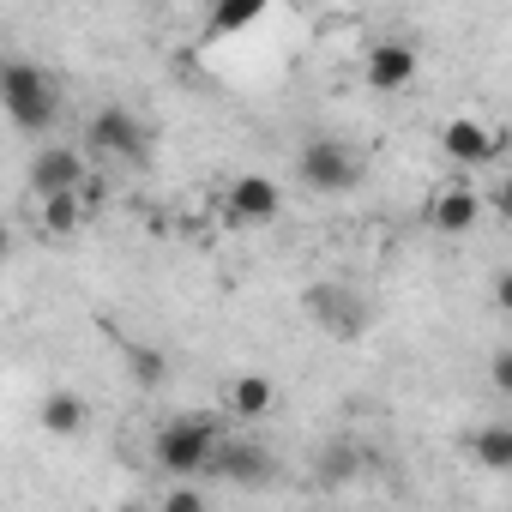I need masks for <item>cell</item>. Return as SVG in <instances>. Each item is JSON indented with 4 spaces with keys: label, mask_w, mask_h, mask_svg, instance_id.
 Instances as JSON below:
<instances>
[{
    "label": "cell",
    "mask_w": 512,
    "mask_h": 512,
    "mask_svg": "<svg viewBox=\"0 0 512 512\" xmlns=\"http://www.w3.org/2000/svg\"><path fill=\"white\" fill-rule=\"evenodd\" d=\"M223 205H229L235 223H272L284 211V193H278L272 175H235L229 193H223Z\"/></svg>",
    "instance_id": "9"
},
{
    "label": "cell",
    "mask_w": 512,
    "mask_h": 512,
    "mask_svg": "<svg viewBox=\"0 0 512 512\" xmlns=\"http://www.w3.org/2000/svg\"><path fill=\"white\" fill-rule=\"evenodd\" d=\"M416 67H422L416 43H374V49H368V85H374L380 97L416 85Z\"/></svg>",
    "instance_id": "11"
},
{
    "label": "cell",
    "mask_w": 512,
    "mask_h": 512,
    "mask_svg": "<svg viewBox=\"0 0 512 512\" xmlns=\"http://www.w3.org/2000/svg\"><path fill=\"white\" fill-rule=\"evenodd\" d=\"M223 398H229V410H235L241 422H260V416H272L278 386H272L266 374H235V380L223 386Z\"/></svg>",
    "instance_id": "13"
},
{
    "label": "cell",
    "mask_w": 512,
    "mask_h": 512,
    "mask_svg": "<svg viewBox=\"0 0 512 512\" xmlns=\"http://www.w3.org/2000/svg\"><path fill=\"white\" fill-rule=\"evenodd\" d=\"M476 217H482V193H476L470 181H446V187H434V199H428V223H434L440 235H464V229H476Z\"/></svg>",
    "instance_id": "10"
},
{
    "label": "cell",
    "mask_w": 512,
    "mask_h": 512,
    "mask_svg": "<svg viewBox=\"0 0 512 512\" xmlns=\"http://www.w3.org/2000/svg\"><path fill=\"white\" fill-rule=\"evenodd\" d=\"M253 19H260V0H241V7H217V13H211V25H205V37H229V31H247Z\"/></svg>",
    "instance_id": "18"
},
{
    "label": "cell",
    "mask_w": 512,
    "mask_h": 512,
    "mask_svg": "<svg viewBox=\"0 0 512 512\" xmlns=\"http://www.w3.org/2000/svg\"><path fill=\"white\" fill-rule=\"evenodd\" d=\"M205 470L217 482H235V488H266V482H278V458L260 440H247V434H223Z\"/></svg>",
    "instance_id": "5"
},
{
    "label": "cell",
    "mask_w": 512,
    "mask_h": 512,
    "mask_svg": "<svg viewBox=\"0 0 512 512\" xmlns=\"http://www.w3.org/2000/svg\"><path fill=\"white\" fill-rule=\"evenodd\" d=\"M121 362H127V374H133V386H163V374H169V362H163V350H151V344H139V338H121Z\"/></svg>",
    "instance_id": "16"
},
{
    "label": "cell",
    "mask_w": 512,
    "mask_h": 512,
    "mask_svg": "<svg viewBox=\"0 0 512 512\" xmlns=\"http://www.w3.org/2000/svg\"><path fill=\"white\" fill-rule=\"evenodd\" d=\"M157 512H211V506H205V494H199V488L175 482V488L163 494V506H157Z\"/></svg>",
    "instance_id": "19"
},
{
    "label": "cell",
    "mask_w": 512,
    "mask_h": 512,
    "mask_svg": "<svg viewBox=\"0 0 512 512\" xmlns=\"http://www.w3.org/2000/svg\"><path fill=\"white\" fill-rule=\"evenodd\" d=\"M440 151H446L452 163H464V169H482V163H500L506 133H500V127H482V121H470V115H458V121L440 127Z\"/></svg>",
    "instance_id": "8"
},
{
    "label": "cell",
    "mask_w": 512,
    "mask_h": 512,
    "mask_svg": "<svg viewBox=\"0 0 512 512\" xmlns=\"http://www.w3.org/2000/svg\"><path fill=\"white\" fill-rule=\"evenodd\" d=\"M0 109H7V121L19 133H49L61 121V85L49 67L37 61H7V73H0Z\"/></svg>",
    "instance_id": "1"
},
{
    "label": "cell",
    "mask_w": 512,
    "mask_h": 512,
    "mask_svg": "<svg viewBox=\"0 0 512 512\" xmlns=\"http://www.w3.org/2000/svg\"><path fill=\"white\" fill-rule=\"evenodd\" d=\"M85 181H91V163H85L79 145H43L25 169L31 199H61V193H79Z\"/></svg>",
    "instance_id": "6"
},
{
    "label": "cell",
    "mask_w": 512,
    "mask_h": 512,
    "mask_svg": "<svg viewBox=\"0 0 512 512\" xmlns=\"http://www.w3.org/2000/svg\"><path fill=\"white\" fill-rule=\"evenodd\" d=\"M85 205H79V193H61V199H37V223H43V235H55V241H67V235H79L85 229Z\"/></svg>",
    "instance_id": "14"
},
{
    "label": "cell",
    "mask_w": 512,
    "mask_h": 512,
    "mask_svg": "<svg viewBox=\"0 0 512 512\" xmlns=\"http://www.w3.org/2000/svg\"><path fill=\"white\" fill-rule=\"evenodd\" d=\"M37 422H43V434H55V440H73V434H85V428H91V404H85L73 386H55V392H43V410H37Z\"/></svg>",
    "instance_id": "12"
},
{
    "label": "cell",
    "mask_w": 512,
    "mask_h": 512,
    "mask_svg": "<svg viewBox=\"0 0 512 512\" xmlns=\"http://www.w3.org/2000/svg\"><path fill=\"white\" fill-rule=\"evenodd\" d=\"M302 308H308V320H320V332H332L338 344H350V338L368 326V308H362V296H356L350 284H314V290L302 296Z\"/></svg>",
    "instance_id": "7"
},
{
    "label": "cell",
    "mask_w": 512,
    "mask_h": 512,
    "mask_svg": "<svg viewBox=\"0 0 512 512\" xmlns=\"http://www.w3.org/2000/svg\"><path fill=\"white\" fill-rule=\"evenodd\" d=\"M0 73H7V49H0Z\"/></svg>",
    "instance_id": "23"
},
{
    "label": "cell",
    "mask_w": 512,
    "mask_h": 512,
    "mask_svg": "<svg viewBox=\"0 0 512 512\" xmlns=\"http://www.w3.org/2000/svg\"><path fill=\"white\" fill-rule=\"evenodd\" d=\"M121 512H157V506H121Z\"/></svg>",
    "instance_id": "22"
},
{
    "label": "cell",
    "mask_w": 512,
    "mask_h": 512,
    "mask_svg": "<svg viewBox=\"0 0 512 512\" xmlns=\"http://www.w3.org/2000/svg\"><path fill=\"white\" fill-rule=\"evenodd\" d=\"M296 175H302L308 193H350V187L362 181V157H356L344 139L320 133V139H308V145L296 151Z\"/></svg>",
    "instance_id": "4"
},
{
    "label": "cell",
    "mask_w": 512,
    "mask_h": 512,
    "mask_svg": "<svg viewBox=\"0 0 512 512\" xmlns=\"http://www.w3.org/2000/svg\"><path fill=\"white\" fill-rule=\"evenodd\" d=\"M217 440H223L217 416H205V410H187V416H169V422L151 434V458H157V470H163V476L187 482V476H199V470L211 464Z\"/></svg>",
    "instance_id": "2"
},
{
    "label": "cell",
    "mask_w": 512,
    "mask_h": 512,
    "mask_svg": "<svg viewBox=\"0 0 512 512\" xmlns=\"http://www.w3.org/2000/svg\"><path fill=\"white\" fill-rule=\"evenodd\" d=\"M7 253H13V229H7V223H0V260H7Z\"/></svg>",
    "instance_id": "21"
},
{
    "label": "cell",
    "mask_w": 512,
    "mask_h": 512,
    "mask_svg": "<svg viewBox=\"0 0 512 512\" xmlns=\"http://www.w3.org/2000/svg\"><path fill=\"white\" fill-rule=\"evenodd\" d=\"M145 151H151V133H145V121L127 103H103L85 121V163L91 157H103V163H145Z\"/></svg>",
    "instance_id": "3"
},
{
    "label": "cell",
    "mask_w": 512,
    "mask_h": 512,
    "mask_svg": "<svg viewBox=\"0 0 512 512\" xmlns=\"http://www.w3.org/2000/svg\"><path fill=\"white\" fill-rule=\"evenodd\" d=\"M470 458L482 470H512V422H482L470 434Z\"/></svg>",
    "instance_id": "15"
},
{
    "label": "cell",
    "mask_w": 512,
    "mask_h": 512,
    "mask_svg": "<svg viewBox=\"0 0 512 512\" xmlns=\"http://www.w3.org/2000/svg\"><path fill=\"white\" fill-rule=\"evenodd\" d=\"M356 470H362V452H356L350 440H332V446L320 452V464H314L320 488H344V482H356Z\"/></svg>",
    "instance_id": "17"
},
{
    "label": "cell",
    "mask_w": 512,
    "mask_h": 512,
    "mask_svg": "<svg viewBox=\"0 0 512 512\" xmlns=\"http://www.w3.org/2000/svg\"><path fill=\"white\" fill-rule=\"evenodd\" d=\"M488 374H494V392H512V350H494Z\"/></svg>",
    "instance_id": "20"
}]
</instances>
